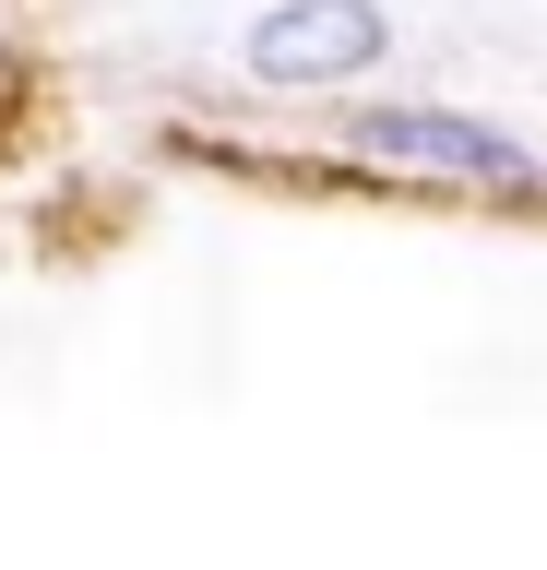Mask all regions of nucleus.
Here are the masks:
<instances>
[{"label":"nucleus","mask_w":547,"mask_h":570,"mask_svg":"<svg viewBox=\"0 0 547 570\" xmlns=\"http://www.w3.org/2000/svg\"><path fill=\"white\" fill-rule=\"evenodd\" d=\"M358 142L393 155V167H440V178H524V142L476 131V119H440V107H369Z\"/></svg>","instance_id":"nucleus-2"},{"label":"nucleus","mask_w":547,"mask_h":570,"mask_svg":"<svg viewBox=\"0 0 547 570\" xmlns=\"http://www.w3.org/2000/svg\"><path fill=\"white\" fill-rule=\"evenodd\" d=\"M251 60L274 71V83H333V71L381 60V12H369V0H286V12H262Z\"/></svg>","instance_id":"nucleus-1"}]
</instances>
